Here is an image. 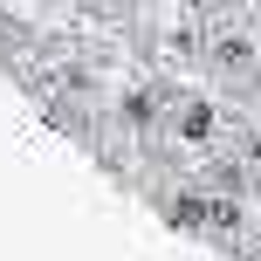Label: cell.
Instances as JSON below:
<instances>
[{
	"mask_svg": "<svg viewBox=\"0 0 261 261\" xmlns=\"http://www.w3.org/2000/svg\"><path fill=\"white\" fill-rule=\"evenodd\" d=\"M165 138L179 144V151H206V144L220 138V103H213V96H199V90H179V83H172Z\"/></svg>",
	"mask_w": 261,
	"mask_h": 261,
	"instance_id": "1",
	"label": "cell"
}]
</instances>
